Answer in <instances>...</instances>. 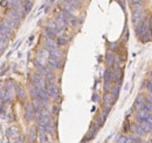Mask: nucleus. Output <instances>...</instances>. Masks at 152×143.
<instances>
[{"label":"nucleus","instance_id":"obj_26","mask_svg":"<svg viewBox=\"0 0 152 143\" xmlns=\"http://www.w3.org/2000/svg\"><path fill=\"white\" fill-rule=\"evenodd\" d=\"M146 122L149 124V126L151 127V129H152V114H151V116H150V118H149V119L146 120Z\"/></svg>","mask_w":152,"mask_h":143},{"label":"nucleus","instance_id":"obj_25","mask_svg":"<svg viewBox=\"0 0 152 143\" xmlns=\"http://www.w3.org/2000/svg\"><path fill=\"white\" fill-rule=\"evenodd\" d=\"M146 101L152 103V93H151V92H149V94L146 95Z\"/></svg>","mask_w":152,"mask_h":143},{"label":"nucleus","instance_id":"obj_24","mask_svg":"<svg viewBox=\"0 0 152 143\" xmlns=\"http://www.w3.org/2000/svg\"><path fill=\"white\" fill-rule=\"evenodd\" d=\"M146 89L149 90V92H151L152 93V79H150V80L146 82Z\"/></svg>","mask_w":152,"mask_h":143},{"label":"nucleus","instance_id":"obj_3","mask_svg":"<svg viewBox=\"0 0 152 143\" xmlns=\"http://www.w3.org/2000/svg\"><path fill=\"white\" fill-rule=\"evenodd\" d=\"M13 93H14V86L12 84H7L4 89V95H2V100L4 101H11L13 98Z\"/></svg>","mask_w":152,"mask_h":143},{"label":"nucleus","instance_id":"obj_2","mask_svg":"<svg viewBox=\"0 0 152 143\" xmlns=\"http://www.w3.org/2000/svg\"><path fill=\"white\" fill-rule=\"evenodd\" d=\"M46 90H47V92H48V94H49L50 98H53V99H57L58 98L60 91H58L57 85H55L54 83H47Z\"/></svg>","mask_w":152,"mask_h":143},{"label":"nucleus","instance_id":"obj_17","mask_svg":"<svg viewBox=\"0 0 152 143\" xmlns=\"http://www.w3.org/2000/svg\"><path fill=\"white\" fill-rule=\"evenodd\" d=\"M15 93H17V95H18V98H19L20 100H23L25 97H26L25 90H23L22 86H20V85H17V86H15Z\"/></svg>","mask_w":152,"mask_h":143},{"label":"nucleus","instance_id":"obj_19","mask_svg":"<svg viewBox=\"0 0 152 143\" xmlns=\"http://www.w3.org/2000/svg\"><path fill=\"white\" fill-rule=\"evenodd\" d=\"M117 143H131V139L128 137V136H125V135H122V136L118 137Z\"/></svg>","mask_w":152,"mask_h":143},{"label":"nucleus","instance_id":"obj_20","mask_svg":"<svg viewBox=\"0 0 152 143\" xmlns=\"http://www.w3.org/2000/svg\"><path fill=\"white\" fill-rule=\"evenodd\" d=\"M39 139H40V143H48V135H47V133H40Z\"/></svg>","mask_w":152,"mask_h":143},{"label":"nucleus","instance_id":"obj_11","mask_svg":"<svg viewBox=\"0 0 152 143\" xmlns=\"http://www.w3.org/2000/svg\"><path fill=\"white\" fill-rule=\"evenodd\" d=\"M2 22H4L5 27H6V28H8V29H11L12 32H13V30L17 28V26H18V22H15L14 20H12V19H10V18L5 19Z\"/></svg>","mask_w":152,"mask_h":143},{"label":"nucleus","instance_id":"obj_15","mask_svg":"<svg viewBox=\"0 0 152 143\" xmlns=\"http://www.w3.org/2000/svg\"><path fill=\"white\" fill-rule=\"evenodd\" d=\"M32 6H33V2L31 0H22V8H23L25 14L32 9Z\"/></svg>","mask_w":152,"mask_h":143},{"label":"nucleus","instance_id":"obj_6","mask_svg":"<svg viewBox=\"0 0 152 143\" xmlns=\"http://www.w3.org/2000/svg\"><path fill=\"white\" fill-rule=\"evenodd\" d=\"M146 18V11L144 9H139V11H134L132 14V20L134 23H138L140 21H144Z\"/></svg>","mask_w":152,"mask_h":143},{"label":"nucleus","instance_id":"obj_30","mask_svg":"<svg viewBox=\"0 0 152 143\" xmlns=\"http://www.w3.org/2000/svg\"><path fill=\"white\" fill-rule=\"evenodd\" d=\"M150 77H151V79H152V70H151V72H150Z\"/></svg>","mask_w":152,"mask_h":143},{"label":"nucleus","instance_id":"obj_27","mask_svg":"<svg viewBox=\"0 0 152 143\" xmlns=\"http://www.w3.org/2000/svg\"><path fill=\"white\" fill-rule=\"evenodd\" d=\"M5 28V25H4V22H0V34H1V32H2V29Z\"/></svg>","mask_w":152,"mask_h":143},{"label":"nucleus","instance_id":"obj_8","mask_svg":"<svg viewBox=\"0 0 152 143\" xmlns=\"http://www.w3.org/2000/svg\"><path fill=\"white\" fill-rule=\"evenodd\" d=\"M47 63H48V66H49L50 69H60V68L62 66L60 59L53 57V56H49V57L47 58Z\"/></svg>","mask_w":152,"mask_h":143},{"label":"nucleus","instance_id":"obj_13","mask_svg":"<svg viewBox=\"0 0 152 143\" xmlns=\"http://www.w3.org/2000/svg\"><path fill=\"white\" fill-rule=\"evenodd\" d=\"M48 51H49L50 56H53V57H55V58H58V59H60V58L62 57V53H61V50H60L58 47L50 48V49H48Z\"/></svg>","mask_w":152,"mask_h":143},{"label":"nucleus","instance_id":"obj_16","mask_svg":"<svg viewBox=\"0 0 152 143\" xmlns=\"http://www.w3.org/2000/svg\"><path fill=\"white\" fill-rule=\"evenodd\" d=\"M45 35H46V37H48V38H53V40H55V38H56L57 33L56 32H54L53 29H50L49 27H46V28H45Z\"/></svg>","mask_w":152,"mask_h":143},{"label":"nucleus","instance_id":"obj_9","mask_svg":"<svg viewBox=\"0 0 152 143\" xmlns=\"http://www.w3.org/2000/svg\"><path fill=\"white\" fill-rule=\"evenodd\" d=\"M131 130H132L134 134L139 135V136H142V135H145V134H146V131L143 129V127L140 126V124H139V122L133 124V125L131 126Z\"/></svg>","mask_w":152,"mask_h":143},{"label":"nucleus","instance_id":"obj_10","mask_svg":"<svg viewBox=\"0 0 152 143\" xmlns=\"http://www.w3.org/2000/svg\"><path fill=\"white\" fill-rule=\"evenodd\" d=\"M7 14H8V18L14 20L15 22H19L21 18H22V14L20 13L19 11H17V9H11V11H8Z\"/></svg>","mask_w":152,"mask_h":143},{"label":"nucleus","instance_id":"obj_5","mask_svg":"<svg viewBox=\"0 0 152 143\" xmlns=\"http://www.w3.org/2000/svg\"><path fill=\"white\" fill-rule=\"evenodd\" d=\"M25 116L27 119V121H32L35 116V110L33 108L32 104H26L25 105Z\"/></svg>","mask_w":152,"mask_h":143},{"label":"nucleus","instance_id":"obj_22","mask_svg":"<svg viewBox=\"0 0 152 143\" xmlns=\"http://www.w3.org/2000/svg\"><path fill=\"white\" fill-rule=\"evenodd\" d=\"M144 109H146V110H149L150 113H152V103L146 101V103H145V105H144Z\"/></svg>","mask_w":152,"mask_h":143},{"label":"nucleus","instance_id":"obj_4","mask_svg":"<svg viewBox=\"0 0 152 143\" xmlns=\"http://www.w3.org/2000/svg\"><path fill=\"white\" fill-rule=\"evenodd\" d=\"M145 103H146V97H145L144 94H139V95L136 98V100H134V105H133V107H134V109L138 112V110H140V109H144Z\"/></svg>","mask_w":152,"mask_h":143},{"label":"nucleus","instance_id":"obj_1","mask_svg":"<svg viewBox=\"0 0 152 143\" xmlns=\"http://www.w3.org/2000/svg\"><path fill=\"white\" fill-rule=\"evenodd\" d=\"M142 38L143 42H149L152 40V30L150 28V23L145 21V25H144V30L142 33V35L139 36Z\"/></svg>","mask_w":152,"mask_h":143},{"label":"nucleus","instance_id":"obj_18","mask_svg":"<svg viewBox=\"0 0 152 143\" xmlns=\"http://www.w3.org/2000/svg\"><path fill=\"white\" fill-rule=\"evenodd\" d=\"M114 61H115L114 55L111 54V53H108V55H107V65L108 66H113Z\"/></svg>","mask_w":152,"mask_h":143},{"label":"nucleus","instance_id":"obj_21","mask_svg":"<svg viewBox=\"0 0 152 143\" xmlns=\"http://www.w3.org/2000/svg\"><path fill=\"white\" fill-rule=\"evenodd\" d=\"M67 42H68V38H66V37H63V36H60V37H57V46H64V44H67Z\"/></svg>","mask_w":152,"mask_h":143},{"label":"nucleus","instance_id":"obj_28","mask_svg":"<svg viewBox=\"0 0 152 143\" xmlns=\"http://www.w3.org/2000/svg\"><path fill=\"white\" fill-rule=\"evenodd\" d=\"M53 112H54L55 115H57V114H58V107H54V110H53Z\"/></svg>","mask_w":152,"mask_h":143},{"label":"nucleus","instance_id":"obj_29","mask_svg":"<svg viewBox=\"0 0 152 143\" xmlns=\"http://www.w3.org/2000/svg\"><path fill=\"white\" fill-rule=\"evenodd\" d=\"M149 23H150V28H151V30H152V17H151V19H150V21H149Z\"/></svg>","mask_w":152,"mask_h":143},{"label":"nucleus","instance_id":"obj_12","mask_svg":"<svg viewBox=\"0 0 152 143\" xmlns=\"http://www.w3.org/2000/svg\"><path fill=\"white\" fill-rule=\"evenodd\" d=\"M37 139H38V129L35 127H32L29 129V133H28V140H29V142L34 143Z\"/></svg>","mask_w":152,"mask_h":143},{"label":"nucleus","instance_id":"obj_23","mask_svg":"<svg viewBox=\"0 0 152 143\" xmlns=\"http://www.w3.org/2000/svg\"><path fill=\"white\" fill-rule=\"evenodd\" d=\"M130 139H131V140H133V142H134V143H140V136H139V135H137V134L132 135Z\"/></svg>","mask_w":152,"mask_h":143},{"label":"nucleus","instance_id":"obj_14","mask_svg":"<svg viewBox=\"0 0 152 143\" xmlns=\"http://www.w3.org/2000/svg\"><path fill=\"white\" fill-rule=\"evenodd\" d=\"M7 43H8V37L5 35H0V53H2L6 49Z\"/></svg>","mask_w":152,"mask_h":143},{"label":"nucleus","instance_id":"obj_7","mask_svg":"<svg viewBox=\"0 0 152 143\" xmlns=\"http://www.w3.org/2000/svg\"><path fill=\"white\" fill-rule=\"evenodd\" d=\"M151 114L152 113H150V112L146 110V109H140V110L137 112L136 119H137V121H146V120L151 116Z\"/></svg>","mask_w":152,"mask_h":143}]
</instances>
